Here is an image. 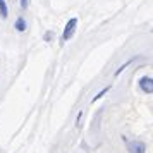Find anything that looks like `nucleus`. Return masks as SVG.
<instances>
[{
  "label": "nucleus",
  "mask_w": 153,
  "mask_h": 153,
  "mask_svg": "<svg viewBox=\"0 0 153 153\" xmlns=\"http://www.w3.org/2000/svg\"><path fill=\"white\" fill-rule=\"evenodd\" d=\"M76 26H77V19H69V22L65 24V28H64V33H62V36H60V42H62V45L67 40H69L71 36L74 35V31H76Z\"/></svg>",
  "instance_id": "1"
},
{
  "label": "nucleus",
  "mask_w": 153,
  "mask_h": 153,
  "mask_svg": "<svg viewBox=\"0 0 153 153\" xmlns=\"http://www.w3.org/2000/svg\"><path fill=\"white\" fill-rule=\"evenodd\" d=\"M139 88L145 91V93L152 95V93H153V79H152L150 76L141 77V81H139Z\"/></svg>",
  "instance_id": "2"
},
{
  "label": "nucleus",
  "mask_w": 153,
  "mask_h": 153,
  "mask_svg": "<svg viewBox=\"0 0 153 153\" xmlns=\"http://www.w3.org/2000/svg\"><path fill=\"white\" fill-rule=\"evenodd\" d=\"M146 152V145L143 141H132L129 143V153H145Z\"/></svg>",
  "instance_id": "3"
},
{
  "label": "nucleus",
  "mask_w": 153,
  "mask_h": 153,
  "mask_svg": "<svg viewBox=\"0 0 153 153\" xmlns=\"http://www.w3.org/2000/svg\"><path fill=\"white\" fill-rule=\"evenodd\" d=\"M14 26H16V29H17V31H24V29H26V21H24L22 17H17Z\"/></svg>",
  "instance_id": "4"
},
{
  "label": "nucleus",
  "mask_w": 153,
  "mask_h": 153,
  "mask_svg": "<svg viewBox=\"0 0 153 153\" xmlns=\"http://www.w3.org/2000/svg\"><path fill=\"white\" fill-rule=\"evenodd\" d=\"M0 14H2V17H7V5L4 0H0Z\"/></svg>",
  "instance_id": "5"
},
{
  "label": "nucleus",
  "mask_w": 153,
  "mask_h": 153,
  "mask_svg": "<svg viewBox=\"0 0 153 153\" xmlns=\"http://www.w3.org/2000/svg\"><path fill=\"white\" fill-rule=\"evenodd\" d=\"M108 90H110V86H107L105 90H102V91H100V93H98V95H97V97L93 98V102H97V100H100V98L103 97V95H105V93H107V91H108Z\"/></svg>",
  "instance_id": "6"
},
{
  "label": "nucleus",
  "mask_w": 153,
  "mask_h": 153,
  "mask_svg": "<svg viewBox=\"0 0 153 153\" xmlns=\"http://www.w3.org/2000/svg\"><path fill=\"white\" fill-rule=\"evenodd\" d=\"M53 38V33H45V40L48 42V40H52Z\"/></svg>",
  "instance_id": "7"
},
{
  "label": "nucleus",
  "mask_w": 153,
  "mask_h": 153,
  "mask_svg": "<svg viewBox=\"0 0 153 153\" xmlns=\"http://www.w3.org/2000/svg\"><path fill=\"white\" fill-rule=\"evenodd\" d=\"M21 7H22V9L28 7V0H21Z\"/></svg>",
  "instance_id": "8"
}]
</instances>
